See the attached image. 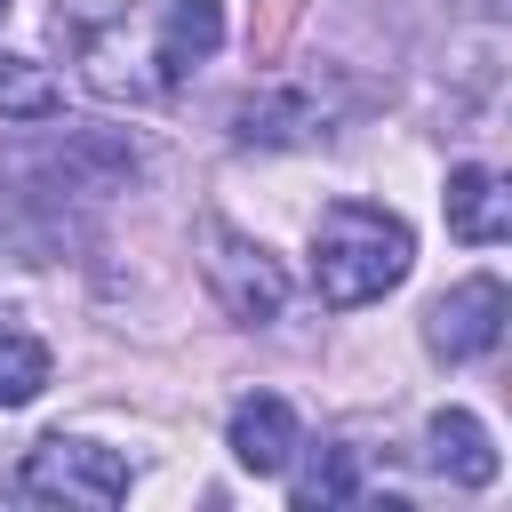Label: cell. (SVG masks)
I'll use <instances>...</instances> for the list:
<instances>
[{
  "mask_svg": "<svg viewBox=\"0 0 512 512\" xmlns=\"http://www.w3.org/2000/svg\"><path fill=\"white\" fill-rule=\"evenodd\" d=\"M56 40L96 96L160 104L224 48V0H56Z\"/></svg>",
  "mask_w": 512,
  "mask_h": 512,
  "instance_id": "cell-1",
  "label": "cell"
},
{
  "mask_svg": "<svg viewBox=\"0 0 512 512\" xmlns=\"http://www.w3.org/2000/svg\"><path fill=\"white\" fill-rule=\"evenodd\" d=\"M408 264H416V232L392 208H376V200H328L320 208V224H312V288H320V304L360 312V304L392 296L408 280Z\"/></svg>",
  "mask_w": 512,
  "mask_h": 512,
  "instance_id": "cell-2",
  "label": "cell"
},
{
  "mask_svg": "<svg viewBox=\"0 0 512 512\" xmlns=\"http://www.w3.org/2000/svg\"><path fill=\"white\" fill-rule=\"evenodd\" d=\"M352 104H360V88L336 64H320V72H272V80H256L232 104V144H264V152L328 144L352 120Z\"/></svg>",
  "mask_w": 512,
  "mask_h": 512,
  "instance_id": "cell-3",
  "label": "cell"
},
{
  "mask_svg": "<svg viewBox=\"0 0 512 512\" xmlns=\"http://www.w3.org/2000/svg\"><path fill=\"white\" fill-rule=\"evenodd\" d=\"M200 280L224 304V320H240V328H272L288 312V264L264 240H248L240 224H224V216L200 224Z\"/></svg>",
  "mask_w": 512,
  "mask_h": 512,
  "instance_id": "cell-4",
  "label": "cell"
},
{
  "mask_svg": "<svg viewBox=\"0 0 512 512\" xmlns=\"http://www.w3.org/2000/svg\"><path fill=\"white\" fill-rule=\"evenodd\" d=\"M128 480H136L128 456L104 448V440H80V432H48V440L24 456V472H16L24 496H40V504H80V512L128 504Z\"/></svg>",
  "mask_w": 512,
  "mask_h": 512,
  "instance_id": "cell-5",
  "label": "cell"
},
{
  "mask_svg": "<svg viewBox=\"0 0 512 512\" xmlns=\"http://www.w3.org/2000/svg\"><path fill=\"white\" fill-rule=\"evenodd\" d=\"M40 184H64L72 200H104V192H128L144 176V152L120 136V128H64L40 160H32Z\"/></svg>",
  "mask_w": 512,
  "mask_h": 512,
  "instance_id": "cell-6",
  "label": "cell"
},
{
  "mask_svg": "<svg viewBox=\"0 0 512 512\" xmlns=\"http://www.w3.org/2000/svg\"><path fill=\"white\" fill-rule=\"evenodd\" d=\"M504 312H512L504 280H496V272H472V280H456L448 296H432V312H424V352L448 360V368H464V360L496 352Z\"/></svg>",
  "mask_w": 512,
  "mask_h": 512,
  "instance_id": "cell-7",
  "label": "cell"
},
{
  "mask_svg": "<svg viewBox=\"0 0 512 512\" xmlns=\"http://www.w3.org/2000/svg\"><path fill=\"white\" fill-rule=\"evenodd\" d=\"M232 456H240V472H256V480H272V472H288L296 464V448H304V424H296V408L280 400V392H248L240 408H232Z\"/></svg>",
  "mask_w": 512,
  "mask_h": 512,
  "instance_id": "cell-8",
  "label": "cell"
},
{
  "mask_svg": "<svg viewBox=\"0 0 512 512\" xmlns=\"http://www.w3.org/2000/svg\"><path fill=\"white\" fill-rule=\"evenodd\" d=\"M424 472L448 480V488H488L496 480V440L472 408H440L424 424Z\"/></svg>",
  "mask_w": 512,
  "mask_h": 512,
  "instance_id": "cell-9",
  "label": "cell"
},
{
  "mask_svg": "<svg viewBox=\"0 0 512 512\" xmlns=\"http://www.w3.org/2000/svg\"><path fill=\"white\" fill-rule=\"evenodd\" d=\"M448 232L464 248H496L512 232V192H504L496 168H456L448 176Z\"/></svg>",
  "mask_w": 512,
  "mask_h": 512,
  "instance_id": "cell-10",
  "label": "cell"
},
{
  "mask_svg": "<svg viewBox=\"0 0 512 512\" xmlns=\"http://www.w3.org/2000/svg\"><path fill=\"white\" fill-rule=\"evenodd\" d=\"M64 112V88L40 56H0V120H56Z\"/></svg>",
  "mask_w": 512,
  "mask_h": 512,
  "instance_id": "cell-11",
  "label": "cell"
},
{
  "mask_svg": "<svg viewBox=\"0 0 512 512\" xmlns=\"http://www.w3.org/2000/svg\"><path fill=\"white\" fill-rule=\"evenodd\" d=\"M296 512H328V504H352V496H368V480H360V448H320L312 456V472H296Z\"/></svg>",
  "mask_w": 512,
  "mask_h": 512,
  "instance_id": "cell-12",
  "label": "cell"
},
{
  "mask_svg": "<svg viewBox=\"0 0 512 512\" xmlns=\"http://www.w3.org/2000/svg\"><path fill=\"white\" fill-rule=\"evenodd\" d=\"M32 264H48V224H40L32 192H16L0 176V272H32Z\"/></svg>",
  "mask_w": 512,
  "mask_h": 512,
  "instance_id": "cell-13",
  "label": "cell"
},
{
  "mask_svg": "<svg viewBox=\"0 0 512 512\" xmlns=\"http://www.w3.org/2000/svg\"><path fill=\"white\" fill-rule=\"evenodd\" d=\"M48 392V344L0 320V408H32Z\"/></svg>",
  "mask_w": 512,
  "mask_h": 512,
  "instance_id": "cell-14",
  "label": "cell"
},
{
  "mask_svg": "<svg viewBox=\"0 0 512 512\" xmlns=\"http://www.w3.org/2000/svg\"><path fill=\"white\" fill-rule=\"evenodd\" d=\"M0 16H8V0H0Z\"/></svg>",
  "mask_w": 512,
  "mask_h": 512,
  "instance_id": "cell-15",
  "label": "cell"
}]
</instances>
